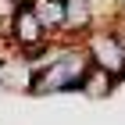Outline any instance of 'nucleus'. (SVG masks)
<instances>
[{"label": "nucleus", "instance_id": "423d86ee", "mask_svg": "<svg viewBox=\"0 0 125 125\" xmlns=\"http://www.w3.org/2000/svg\"><path fill=\"white\" fill-rule=\"evenodd\" d=\"M36 14V21L43 25L47 39H57L64 32V0H25Z\"/></svg>", "mask_w": 125, "mask_h": 125}, {"label": "nucleus", "instance_id": "1a4fd4ad", "mask_svg": "<svg viewBox=\"0 0 125 125\" xmlns=\"http://www.w3.org/2000/svg\"><path fill=\"white\" fill-rule=\"evenodd\" d=\"M0 93H4V89H0Z\"/></svg>", "mask_w": 125, "mask_h": 125}, {"label": "nucleus", "instance_id": "6e6552de", "mask_svg": "<svg viewBox=\"0 0 125 125\" xmlns=\"http://www.w3.org/2000/svg\"><path fill=\"white\" fill-rule=\"evenodd\" d=\"M18 7H21V0H0V29H4V32H7L11 18L18 14Z\"/></svg>", "mask_w": 125, "mask_h": 125}, {"label": "nucleus", "instance_id": "0eeeda50", "mask_svg": "<svg viewBox=\"0 0 125 125\" xmlns=\"http://www.w3.org/2000/svg\"><path fill=\"white\" fill-rule=\"evenodd\" d=\"M115 86H118V79H111L107 72H100V68L89 64V72H86V79H82L79 93L86 96V100H104V96L115 93Z\"/></svg>", "mask_w": 125, "mask_h": 125}, {"label": "nucleus", "instance_id": "f03ea898", "mask_svg": "<svg viewBox=\"0 0 125 125\" xmlns=\"http://www.w3.org/2000/svg\"><path fill=\"white\" fill-rule=\"evenodd\" d=\"M82 47H86L89 64H93V68L107 72V75L118 79V82L125 79V47L118 43V36L107 29V25H96V29L82 39Z\"/></svg>", "mask_w": 125, "mask_h": 125}, {"label": "nucleus", "instance_id": "39448f33", "mask_svg": "<svg viewBox=\"0 0 125 125\" xmlns=\"http://www.w3.org/2000/svg\"><path fill=\"white\" fill-rule=\"evenodd\" d=\"M96 29V7L93 0H64V39H82Z\"/></svg>", "mask_w": 125, "mask_h": 125}, {"label": "nucleus", "instance_id": "7ed1b4c3", "mask_svg": "<svg viewBox=\"0 0 125 125\" xmlns=\"http://www.w3.org/2000/svg\"><path fill=\"white\" fill-rule=\"evenodd\" d=\"M7 43H11V50H18V54L36 50V47L47 43V32H43V25L36 21V14H32V7L25 4V0H21L18 14H14L11 25H7Z\"/></svg>", "mask_w": 125, "mask_h": 125}, {"label": "nucleus", "instance_id": "f257e3e1", "mask_svg": "<svg viewBox=\"0 0 125 125\" xmlns=\"http://www.w3.org/2000/svg\"><path fill=\"white\" fill-rule=\"evenodd\" d=\"M89 72V54L79 39H50V61L36 68L32 79V96H50V93H79L82 79Z\"/></svg>", "mask_w": 125, "mask_h": 125}, {"label": "nucleus", "instance_id": "20e7f679", "mask_svg": "<svg viewBox=\"0 0 125 125\" xmlns=\"http://www.w3.org/2000/svg\"><path fill=\"white\" fill-rule=\"evenodd\" d=\"M32 79H36V68L18 50H7L0 57V89L4 93H32Z\"/></svg>", "mask_w": 125, "mask_h": 125}]
</instances>
